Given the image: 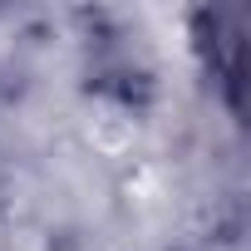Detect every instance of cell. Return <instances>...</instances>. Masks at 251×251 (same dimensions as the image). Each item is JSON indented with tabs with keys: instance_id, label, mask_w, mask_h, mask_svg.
Returning a JSON list of instances; mask_svg holds the SVG:
<instances>
[{
	"instance_id": "obj_1",
	"label": "cell",
	"mask_w": 251,
	"mask_h": 251,
	"mask_svg": "<svg viewBox=\"0 0 251 251\" xmlns=\"http://www.w3.org/2000/svg\"><path fill=\"white\" fill-rule=\"evenodd\" d=\"M197 45L207 50L212 79L226 84L231 108H241V74H246V5H212V10H197Z\"/></svg>"
}]
</instances>
